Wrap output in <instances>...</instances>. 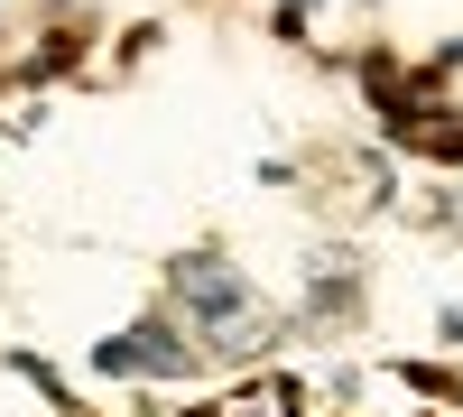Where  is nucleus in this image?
I'll use <instances>...</instances> for the list:
<instances>
[{"label": "nucleus", "mask_w": 463, "mask_h": 417, "mask_svg": "<svg viewBox=\"0 0 463 417\" xmlns=\"http://www.w3.org/2000/svg\"><path fill=\"white\" fill-rule=\"evenodd\" d=\"M445 334H454V344H463V307H445Z\"/></svg>", "instance_id": "obj_3"}, {"label": "nucleus", "mask_w": 463, "mask_h": 417, "mask_svg": "<svg viewBox=\"0 0 463 417\" xmlns=\"http://www.w3.org/2000/svg\"><path fill=\"white\" fill-rule=\"evenodd\" d=\"M279 10H288V19H297V10H316V0H279Z\"/></svg>", "instance_id": "obj_4"}, {"label": "nucleus", "mask_w": 463, "mask_h": 417, "mask_svg": "<svg viewBox=\"0 0 463 417\" xmlns=\"http://www.w3.org/2000/svg\"><path fill=\"white\" fill-rule=\"evenodd\" d=\"M176 307H185V316H204V325H222V334H232V325H241V316H250V279H241V270H232V260H222V251H185V260H176Z\"/></svg>", "instance_id": "obj_1"}, {"label": "nucleus", "mask_w": 463, "mask_h": 417, "mask_svg": "<svg viewBox=\"0 0 463 417\" xmlns=\"http://www.w3.org/2000/svg\"><path fill=\"white\" fill-rule=\"evenodd\" d=\"M185 353L167 325H130V334H111V344H93V371L102 381H185Z\"/></svg>", "instance_id": "obj_2"}]
</instances>
